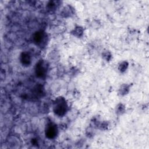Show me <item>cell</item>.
I'll return each mask as SVG.
<instances>
[{
    "instance_id": "1",
    "label": "cell",
    "mask_w": 149,
    "mask_h": 149,
    "mask_svg": "<svg viewBox=\"0 0 149 149\" xmlns=\"http://www.w3.org/2000/svg\"><path fill=\"white\" fill-rule=\"evenodd\" d=\"M68 105L66 100L62 97H58L53 102V111L58 116H63L68 111Z\"/></svg>"
},
{
    "instance_id": "2",
    "label": "cell",
    "mask_w": 149,
    "mask_h": 149,
    "mask_svg": "<svg viewBox=\"0 0 149 149\" xmlns=\"http://www.w3.org/2000/svg\"><path fill=\"white\" fill-rule=\"evenodd\" d=\"M58 127L56 125L52 122H49L47 124L45 129V134L47 138L49 139H54L58 134Z\"/></svg>"
},
{
    "instance_id": "3",
    "label": "cell",
    "mask_w": 149,
    "mask_h": 149,
    "mask_svg": "<svg viewBox=\"0 0 149 149\" xmlns=\"http://www.w3.org/2000/svg\"><path fill=\"white\" fill-rule=\"evenodd\" d=\"M47 70V63L42 60H40L37 63L35 68V72L37 76L43 77L45 76Z\"/></svg>"
},
{
    "instance_id": "4",
    "label": "cell",
    "mask_w": 149,
    "mask_h": 149,
    "mask_svg": "<svg viewBox=\"0 0 149 149\" xmlns=\"http://www.w3.org/2000/svg\"><path fill=\"white\" fill-rule=\"evenodd\" d=\"M33 41L37 45L42 46L47 41V34L42 31H37L33 35Z\"/></svg>"
},
{
    "instance_id": "5",
    "label": "cell",
    "mask_w": 149,
    "mask_h": 149,
    "mask_svg": "<svg viewBox=\"0 0 149 149\" xmlns=\"http://www.w3.org/2000/svg\"><path fill=\"white\" fill-rule=\"evenodd\" d=\"M61 14L64 17H69L74 14V9L72 6L70 5H66L63 8Z\"/></svg>"
},
{
    "instance_id": "6",
    "label": "cell",
    "mask_w": 149,
    "mask_h": 149,
    "mask_svg": "<svg viewBox=\"0 0 149 149\" xmlns=\"http://www.w3.org/2000/svg\"><path fill=\"white\" fill-rule=\"evenodd\" d=\"M7 143L9 147L11 148H19L20 144L19 139L16 136H10L7 140Z\"/></svg>"
},
{
    "instance_id": "7",
    "label": "cell",
    "mask_w": 149,
    "mask_h": 149,
    "mask_svg": "<svg viewBox=\"0 0 149 149\" xmlns=\"http://www.w3.org/2000/svg\"><path fill=\"white\" fill-rule=\"evenodd\" d=\"M20 60L22 65L24 66H29L31 63V56L28 52H24L21 54Z\"/></svg>"
},
{
    "instance_id": "8",
    "label": "cell",
    "mask_w": 149,
    "mask_h": 149,
    "mask_svg": "<svg viewBox=\"0 0 149 149\" xmlns=\"http://www.w3.org/2000/svg\"><path fill=\"white\" fill-rule=\"evenodd\" d=\"M130 89V86L128 84H122L119 88L118 94L120 96H124L128 94Z\"/></svg>"
},
{
    "instance_id": "9",
    "label": "cell",
    "mask_w": 149,
    "mask_h": 149,
    "mask_svg": "<svg viewBox=\"0 0 149 149\" xmlns=\"http://www.w3.org/2000/svg\"><path fill=\"white\" fill-rule=\"evenodd\" d=\"M84 33V29L80 26H77L71 31V34L77 38H80L83 36Z\"/></svg>"
},
{
    "instance_id": "10",
    "label": "cell",
    "mask_w": 149,
    "mask_h": 149,
    "mask_svg": "<svg viewBox=\"0 0 149 149\" xmlns=\"http://www.w3.org/2000/svg\"><path fill=\"white\" fill-rule=\"evenodd\" d=\"M125 107L123 104H119L116 107L115 109V112L118 115H122L125 112Z\"/></svg>"
},
{
    "instance_id": "11",
    "label": "cell",
    "mask_w": 149,
    "mask_h": 149,
    "mask_svg": "<svg viewBox=\"0 0 149 149\" xmlns=\"http://www.w3.org/2000/svg\"><path fill=\"white\" fill-rule=\"evenodd\" d=\"M128 62L127 61H122L121 62H120V63L119 64V66H118V69L119 70L120 72L121 73H123L125 72L127 68H128Z\"/></svg>"
},
{
    "instance_id": "12",
    "label": "cell",
    "mask_w": 149,
    "mask_h": 149,
    "mask_svg": "<svg viewBox=\"0 0 149 149\" xmlns=\"http://www.w3.org/2000/svg\"><path fill=\"white\" fill-rule=\"evenodd\" d=\"M102 56L107 62H109L112 59V54L109 51H105L102 54Z\"/></svg>"
},
{
    "instance_id": "13",
    "label": "cell",
    "mask_w": 149,
    "mask_h": 149,
    "mask_svg": "<svg viewBox=\"0 0 149 149\" xmlns=\"http://www.w3.org/2000/svg\"><path fill=\"white\" fill-rule=\"evenodd\" d=\"M108 124L107 122H104L103 123H101L100 125V128L101 130H105L108 128Z\"/></svg>"
}]
</instances>
